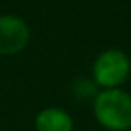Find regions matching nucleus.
Here are the masks:
<instances>
[{"instance_id": "5", "label": "nucleus", "mask_w": 131, "mask_h": 131, "mask_svg": "<svg viewBox=\"0 0 131 131\" xmlns=\"http://www.w3.org/2000/svg\"><path fill=\"white\" fill-rule=\"evenodd\" d=\"M73 93L77 98L86 100L91 95H95V86L86 78H80V80H75V83H73Z\"/></svg>"}, {"instance_id": "3", "label": "nucleus", "mask_w": 131, "mask_h": 131, "mask_svg": "<svg viewBox=\"0 0 131 131\" xmlns=\"http://www.w3.org/2000/svg\"><path fill=\"white\" fill-rule=\"evenodd\" d=\"M30 38L28 25L15 15H0V55L20 51Z\"/></svg>"}, {"instance_id": "4", "label": "nucleus", "mask_w": 131, "mask_h": 131, "mask_svg": "<svg viewBox=\"0 0 131 131\" xmlns=\"http://www.w3.org/2000/svg\"><path fill=\"white\" fill-rule=\"evenodd\" d=\"M35 126L38 131H71L73 119L63 110L45 108L37 115Z\"/></svg>"}, {"instance_id": "1", "label": "nucleus", "mask_w": 131, "mask_h": 131, "mask_svg": "<svg viewBox=\"0 0 131 131\" xmlns=\"http://www.w3.org/2000/svg\"><path fill=\"white\" fill-rule=\"evenodd\" d=\"M95 116L101 126L111 131L131 128V96L119 88L105 90L95 98Z\"/></svg>"}, {"instance_id": "2", "label": "nucleus", "mask_w": 131, "mask_h": 131, "mask_svg": "<svg viewBox=\"0 0 131 131\" xmlns=\"http://www.w3.org/2000/svg\"><path fill=\"white\" fill-rule=\"evenodd\" d=\"M131 70L129 58L125 51L111 48L106 50L96 58L93 67V77L95 81L106 90L118 88L123 81H126Z\"/></svg>"}]
</instances>
